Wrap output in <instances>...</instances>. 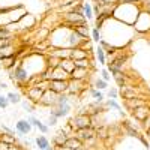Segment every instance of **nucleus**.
<instances>
[{
  "mask_svg": "<svg viewBox=\"0 0 150 150\" xmlns=\"http://www.w3.org/2000/svg\"><path fill=\"white\" fill-rule=\"evenodd\" d=\"M141 12V8L137 3H129V2H122L116 5L114 11H112V18H116L117 21L128 24V26H134L135 20L138 18Z\"/></svg>",
  "mask_w": 150,
  "mask_h": 150,
  "instance_id": "1",
  "label": "nucleus"
},
{
  "mask_svg": "<svg viewBox=\"0 0 150 150\" xmlns=\"http://www.w3.org/2000/svg\"><path fill=\"white\" fill-rule=\"evenodd\" d=\"M134 30L135 32H140V33H146L150 30V12L147 11H141L138 18L135 20L134 23Z\"/></svg>",
  "mask_w": 150,
  "mask_h": 150,
  "instance_id": "2",
  "label": "nucleus"
},
{
  "mask_svg": "<svg viewBox=\"0 0 150 150\" xmlns=\"http://www.w3.org/2000/svg\"><path fill=\"white\" fill-rule=\"evenodd\" d=\"M69 125L72 126V129H84V128H90L92 126V117L89 114H84V112H80V114L74 116L69 122Z\"/></svg>",
  "mask_w": 150,
  "mask_h": 150,
  "instance_id": "3",
  "label": "nucleus"
},
{
  "mask_svg": "<svg viewBox=\"0 0 150 150\" xmlns=\"http://www.w3.org/2000/svg\"><path fill=\"white\" fill-rule=\"evenodd\" d=\"M57 99H59V93L53 92L51 89H47V90L44 92L42 98H41L39 104H42V105H45V107H56Z\"/></svg>",
  "mask_w": 150,
  "mask_h": 150,
  "instance_id": "4",
  "label": "nucleus"
},
{
  "mask_svg": "<svg viewBox=\"0 0 150 150\" xmlns=\"http://www.w3.org/2000/svg\"><path fill=\"white\" fill-rule=\"evenodd\" d=\"M74 137H77L80 141H92L96 137V131L92 126L84 128V129H78L77 132H74Z\"/></svg>",
  "mask_w": 150,
  "mask_h": 150,
  "instance_id": "5",
  "label": "nucleus"
},
{
  "mask_svg": "<svg viewBox=\"0 0 150 150\" xmlns=\"http://www.w3.org/2000/svg\"><path fill=\"white\" fill-rule=\"evenodd\" d=\"M84 81H86V80L69 78V80H68V93H71V95H78L81 90H84Z\"/></svg>",
  "mask_w": 150,
  "mask_h": 150,
  "instance_id": "6",
  "label": "nucleus"
},
{
  "mask_svg": "<svg viewBox=\"0 0 150 150\" xmlns=\"http://www.w3.org/2000/svg\"><path fill=\"white\" fill-rule=\"evenodd\" d=\"M50 89L53 92L62 95L68 92V81H60V80H50Z\"/></svg>",
  "mask_w": 150,
  "mask_h": 150,
  "instance_id": "7",
  "label": "nucleus"
},
{
  "mask_svg": "<svg viewBox=\"0 0 150 150\" xmlns=\"http://www.w3.org/2000/svg\"><path fill=\"white\" fill-rule=\"evenodd\" d=\"M15 131H17L20 135H27V134L32 131V123H30L27 119H20V120L15 123Z\"/></svg>",
  "mask_w": 150,
  "mask_h": 150,
  "instance_id": "8",
  "label": "nucleus"
},
{
  "mask_svg": "<svg viewBox=\"0 0 150 150\" xmlns=\"http://www.w3.org/2000/svg\"><path fill=\"white\" fill-rule=\"evenodd\" d=\"M45 90H42L41 87H38V86H32L27 89V98L30 99L32 102H39L41 101V98L44 95Z\"/></svg>",
  "mask_w": 150,
  "mask_h": 150,
  "instance_id": "9",
  "label": "nucleus"
},
{
  "mask_svg": "<svg viewBox=\"0 0 150 150\" xmlns=\"http://www.w3.org/2000/svg\"><path fill=\"white\" fill-rule=\"evenodd\" d=\"M71 78V74H68L66 71H63L60 66L51 69V75H50V80H60V81H68Z\"/></svg>",
  "mask_w": 150,
  "mask_h": 150,
  "instance_id": "10",
  "label": "nucleus"
},
{
  "mask_svg": "<svg viewBox=\"0 0 150 150\" xmlns=\"http://www.w3.org/2000/svg\"><path fill=\"white\" fill-rule=\"evenodd\" d=\"M134 111V117L137 119V120H147V117H149V108L146 107V105H143V107H138V108H135V110H132Z\"/></svg>",
  "mask_w": 150,
  "mask_h": 150,
  "instance_id": "11",
  "label": "nucleus"
},
{
  "mask_svg": "<svg viewBox=\"0 0 150 150\" xmlns=\"http://www.w3.org/2000/svg\"><path fill=\"white\" fill-rule=\"evenodd\" d=\"M87 77H89V69L86 68H75L71 72V78H75V80H86Z\"/></svg>",
  "mask_w": 150,
  "mask_h": 150,
  "instance_id": "12",
  "label": "nucleus"
},
{
  "mask_svg": "<svg viewBox=\"0 0 150 150\" xmlns=\"http://www.w3.org/2000/svg\"><path fill=\"white\" fill-rule=\"evenodd\" d=\"M65 146L66 147H69L71 150H78V149H81L83 147V141H80L77 137H69V138L66 140V143H65Z\"/></svg>",
  "mask_w": 150,
  "mask_h": 150,
  "instance_id": "13",
  "label": "nucleus"
},
{
  "mask_svg": "<svg viewBox=\"0 0 150 150\" xmlns=\"http://www.w3.org/2000/svg\"><path fill=\"white\" fill-rule=\"evenodd\" d=\"M59 66L63 69V71H66L68 74H71V72L75 69V63H74V60H72V59H62Z\"/></svg>",
  "mask_w": 150,
  "mask_h": 150,
  "instance_id": "14",
  "label": "nucleus"
},
{
  "mask_svg": "<svg viewBox=\"0 0 150 150\" xmlns=\"http://www.w3.org/2000/svg\"><path fill=\"white\" fill-rule=\"evenodd\" d=\"M89 53L86 50H81V48H72L71 51V59L72 60H80V59H87Z\"/></svg>",
  "mask_w": 150,
  "mask_h": 150,
  "instance_id": "15",
  "label": "nucleus"
},
{
  "mask_svg": "<svg viewBox=\"0 0 150 150\" xmlns=\"http://www.w3.org/2000/svg\"><path fill=\"white\" fill-rule=\"evenodd\" d=\"M83 17L86 20H93V8L89 2L83 3Z\"/></svg>",
  "mask_w": 150,
  "mask_h": 150,
  "instance_id": "16",
  "label": "nucleus"
},
{
  "mask_svg": "<svg viewBox=\"0 0 150 150\" xmlns=\"http://www.w3.org/2000/svg\"><path fill=\"white\" fill-rule=\"evenodd\" d=\"M35 143H36V146H38V149H39V150H45V149L50 146V141L47 140V137H44V135L36 137Z\"/></svg>",
  "mask_w": 150,
  "mask_h": 150,
  "instance_id": "17",
  "label": "nucleus"
},
{
  "mask_svg": "<svg viewBox=\"0 0 150 150\" xmlns=\"http://www.w3.org/2000/svg\"><path fill=\"white\" fill-rule=\"evenodd\" d=\"M68 138H69V135H66L63 131H62L60 134H57V135L54 137V144H56V146H65V143H66Z\"/></svg>",
  "mask_w": 150,
  "mask_h": 150,
  "instance_id": "18",
  "label": "nucleus"
},
{
  "mask_svg": "<svg viewBox=\"0 0 150 150\" xmlns=\"http://www.w3.org/2000/svg\"><path fill=\"white\" fill-rule=\"evenodd\" d=\"M90 95L95 98V101L96 102H99V104H102L104 102V93L101 92V90H98V89H95V87H92V89H90Z\"/></svg>",
  "mask_w": 150,
  "mask_h": 150,
  "instance_id": "19",
  "label": "nucleus"
},
{
  "mask_svg": "<svg viewBox=\"0 0 150 150\" xmlns=\"http://www.w3.org/2000/svg\"><path fill=\"white\" fill-rule=\"evenodd\" d=\"M96 59H98V62H99V65H105V50L99 45L98 48H96Z\"/></svg>",
  "mask_w": 150,
  "mask_h": 150,
  "instance_id": "20",
  "label": "nucleus"
},
{
  "mask_svg": "<svg viewBox=\"0 0 150 150\" xmlns=\"http://www.w3.org/2000/svg\"><path fill=\"white\" fill-rule=\"evenodd\" d=\"M8 99H9V104H20L21 102V96H20V93H15V92H9L8 95Z\"/></svg>",
  "mask_w": 150,
  "mask_h": 150,
  "instance_id": "21",
  "label": "nucleus"
},
{
  "mask_svg": "<svg viewBox=\"0 0 150 150\" xmlns=\"http://www.w3.org/2000/svg\"><path fill=\"white\" fill-rule=\"evenodd\" d=\"M126 105L129 107V108H132V110H135V108H138V107H143V105H146L143 101H138V99H126Z\"/></svg>",
  "mask_w": 150,
  "mask_h": 150,
  "instance_id": "22",
  "label": "nucleus"
},
{
  "mask_svg": "<svg viewBox=\"0 0 150 150\" xmlns=\"http://www.w3.org/2000/svg\"><path fill=\"white\" fill-rule=\"evenodd\" d=\"M107 105L111 107V108H114V110H117V112H119L120 116H125V112L122 111V107L119 105V102L116 101V99H108V101H107Z\"/></svg>",
  "mask_w": 150,
  "mask_h": 150,
  "instance_id": "23",
  "label": "nucleus"
},
{
  "mask_svg": "<svg viewBox=\"0 0 150 150\" xmlns=\"http://www.w3.org/2000/svg\"><path fill=\"white\" fill-rule=\"evenodd\" d=\"M75 68H86L89 69L90 68V60L89 59H80V60H74Z\"/></svg>",
  "mask_w": 150,
  "mask_h": 150,
  "instance_id": "24",
  "label": "nucleus"
},
{
  "mask_svg": "<svg viewBox=\"0 0 150 150\" xmlns=\"http://www.w3.org/2000/svg\"><path fill=\"white\" fill-rule=\"evenodd\" d=\"M74 30L77 32V33H80L83 38H89V29L86 27V24H81V26H77V27H74Z\"/></svg>",
  "mask_w": 150,
  "mask_h": 150,
  "instance_id": "25",
  "label": "nucleus"
},
{
  "mask_svg": "<svg viewBox=\"0 0 150 150\" xmlns=\"http://www.w3.org/2000/svg\"><path fill=\"white\" fill-rule=\"evenodd\" d=\"M21 105H23L24 110L29 111V112H33L35 111V102H32L30 99H24V101H21Z\"/></svg>",
  "mask_w": 150,
  "mask_h": 150,
  "instance_id": "26",
  "label": "nucleus"
},
{
  "mask_svg": "<svg viewBox=\"0 0 150 150\" xmlns=\"http://www.w3.org/2000/svg\"><path fill=\"white\" fill-rule=\"evenodd\" d=\"M0 62H2V66L3 68H12V66H14V62H15V56L0 59Z\"/></svg>",
  "mask_w": 150,
  "mask_h": 150,
  "instance_id": "27",
  "label": "nucleus"
},
{
  "mask_svg": "<svg viewBox=\"0 0 150 150\" xmlns=\"http://www.w3.org/2000/svg\"><path fill=\"white\" fill-rule=\"evenodd\" d=\"M95 87L98 90H105L107 87H108V83L107 81H104L102 78H98L96 81H95Z\"/></svg>",
  "mask_w": 150,
  "mask_h": 150,
  "instance_id": "28",
  "label": "nucleus"
},
{
  "mask_svg": "<svg viewBox=\"0 0 150 150\" xmlns=\"http://www.w3.org/2000/svg\"><path fill=\"white\" fill-rule=\"evenodd\" d=\"M92 38H93V41L95 42H99L102 39V35H101V30H99L98 27H95L93 30H92Z\"/></svg>",
  "mask_w": 150,
  "mask_h": 150,
  "instance_id": "29",
  "label": "nucleus"
},
{
  "mask_svg": "<svg viewBox=\"0 0 150 150\" xmlns=\"http://www.w3.org/2000/svg\"><path fill=\"white\" fill-rule=\"evenodd\" d=\"M8 105H9V99H8V96L0 95V108H2V110H6Z\"/></svg>",
  "mask_w": 150,
  "mask_h": 150,
  "instance_id": "30",
  "label": "nucleus"
},
{
  "mask_svg": "<svg viewBox=\"0 0 150 150\" xmlns=\"http://www.w3.org/2000/svg\"><path fill=\"white\" fill-rule=\"evenodd\" d=\"M101 78H102L104 81H107V83L111 80V75H110V71H108V69H105V68H104V69L101 71Z\"/></svg>",
  "mask_w": 150,
  "mask_h": 150,
  "instance_id": "31",
  "label": "nucleus"
},
{
  "mask_svg": "<svg viewBox=\"0 0 150 150\" xmlns=\"http://www.w3.org/2000/svg\"><path fill=\"white\" fill-rule=\"evenodd\" d=\"M38 129H39L42 134H47L48 132V125H44L42 122H39V125H38V126H36Z\"/></svg>",
  "mask_w": 150,
  "mask_h": 150,
  "instance_id": "32",
  "label": "nucleus"
},
{
  "mask_svg": "<svg viewBox=\"0 0 150 150\" xmlns=\"http://www.w3.org/2000/svg\"><path fill=\"white\" fill-rule=\"evenodd\" d=\"M108 96H110V99H117V96H119L117 89H114V87H112V89L108 92Z\"/></svg>",
  "mask_w": 150,
  "mask_h": 150,
  "instance_id": "33",
  "label": "nucleus"
},
{
  "mask_svg": "<svg viewBox=\"0 0 150 150\" xmlns=\"http://www.w3.org/2000/svg\"><path fill=\"white\" fill-rule=\"evenodd\" d=\"M48 126H54V125H57V117H54V116H50V119H48Z\"/></svg>",
  "mask_w": 150,
  "mask_h": 150,
  "instance_id": "34",
  "label": "nucleus"
},
{
  "mask_svg": "<svg viewBox=\"0 0 150 150\" xmlns=\"http://www.w3.org/2000/svg\"><path fill=\"white\" fill-rule=\"evenodd\" d=\"M96 2L98 3H112V5H116V2H117V0H96Z\"/></svg>",
  "mask_w": 150,
  "mask_h": 150,
  "instance_id": "35",
  "label": "nucleus"
},
{
  "mask_svg": "<svg viewBox=\"0 0 150 150\" xmlns=\"http://www.w3.org/2000/svg\"><path fill=\"white\" fill-rule=\"evenodd\" d=\"M56 150H71L69 147H66V146H57L56 147Z\"/></svg>",
  "mask_w": 150,
  "mask_h": 150,
  "instance_id": "36",
  "label": "nucleus"
},
{
  "mask_svg": "<svg viewBox=\"0 0 150 150\" xmlns=\"http://www.w3.org/2000/svg\"><path fill=\"white\" fill-rule=\"evenodd\" d=\"M6 87H8L6 83H0V89H6Z\"/></svg>",
  "mask_w": 150,
  "mask_h": 150,
  "instance_id": "37",
  "label": "nucleus"
},
{
  "mask_svg": "<svg viewBox=\"0 0 150 150\" xmlns=\"http://www.w3.org/2000/svg\"><path fill=\"white\" fill-rule=\"evenodd\" d=\"M122 2H129V3H135V2H138V0H122Z\"/></svg>",
  "mask_w": 150,
  "mask_h": 150,
  "instance_id": "38",
  "label": "nucleus"
},
{
  "mask_svg": "<svg viewBox=\"0 0 150 150\" xmlns=\"http://www.w3.org/2000/svg\"><path fill=\"white\" fill-rule=\"evenodd\" d=\"M45 150H56V149H54V147H51V146H48V147H47Z\"/></svg>",
  "mask_w": 150,
  "mask_h": 150,
  "instance_id": "39",
  "label": "nucleus"
},
{
  "mask_svg": "<svg viewBox=\"0 0 150 150\" xmlns=\"http://www.w3.org/2000/svg\"><path fill=\"white\" fill-rule=\"evenodd\" d=\"M0 68H2V62H0Z\"/></svg>",
  "mask_w": 150,
  "mask_h": 150,
  "instance_id": "40",
  "label": "nucleus"
}]
</instances>
